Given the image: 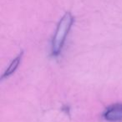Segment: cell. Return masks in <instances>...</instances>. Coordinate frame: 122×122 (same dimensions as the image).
Segmentation results:
<instances>
[{
	"mask_svg": "<svg viewBox=\"0 0 122 122\" xmlns=\"http://www.w3.org/2000/svg\"><path fill=\"white\" fill-rule=\"evenodd\" d=\"M74 23V18L70 13H65L61 18L56 28L52 40V55L57 56L60 54L65 45V42Z\"/></svg>",
	"mask_w": 122,
	"mask_h": 122,
	"instance_id": "1",
	"label": "cell"
},
{
	"mask_svg": "<svg viewBox=\"0 0 122 122\" xmlns=\"http://www.w3.org/2000/svg\"><path fill=\"white\" fill-rule=\"evenodd\" d=\"M103 117L110 122H118L122 120V103H116L109 106L105 110Z\"/></svg>",
	"mask_w": 122,
	"mask_h": 122,
	"instance_id": "2",
	"label": "cell"
},
{
	"mask_svg": "<svg viewBox=\"0 0 122 122\" xmlns=\"http://www.w3.org/2000/svg\"><path fill=\"white\" fill-rule=\"evenodd\" d=\"M22 57H23V53L19 54L14 60L11 62V64L9 65V66L7 68V70L4 71V75L2 76V79H4V78H7V77L10 76L12 74H14L15 72V70H17V68L19 67V64L21 62V59H22Z\"/></svg>",
	"mask_w": 122,
	"mask_h": 122,
	"instance_id": "3",
	"label": "cell"
}]
</instances>
